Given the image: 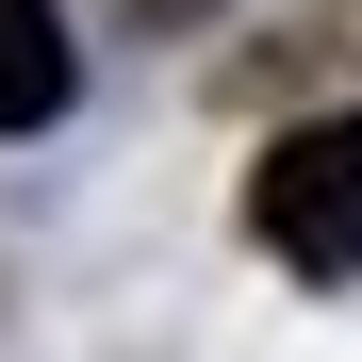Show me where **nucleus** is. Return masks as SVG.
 Segmentation results:
<instances>
[{
  "label": "nucleus",
  "mask_w": 362,
  "mask_h": 362,
  "mask_svg": "<svg viewBox=\"0 0 362 362\" xmlns=\"http://www.w3.org/2000/svg\"><path fill=\"white\" fill-rule=\"evenodd\" d=\"M148 17H181V0H148Z\"/></svg>",
  "instance_id": "nucleus-3"
},
{
  "label": "nucleus",
  "mask_w": 362,
  "mask_h": 362,
  "mask_svg": "<svg viewBox=\"0 0 362 362\" xmlns=\"http://www.w3.org/2000/svg\"><path fill=\"white\" fill-rule=\"evenodd\" d=\"M83 99V49H66V0H0V132H49Z\"/></svg>",
  "instance_id": "nucleus-2"
},
{
  "label": "nucleus",
  "mask_w": 362,
  "mask_h": 362,
  "mask_svg": "<svg viewBox=\"0 0 362 362\" xmlns=\"http://www.w3.org/2000/svg\"><path fill=\"white\" fill-rule=\"evenodd\" d=\"M247 230L296 280H362V115H296L247 165Z\"/></svg>",
  "instance_id": "nucleus-1"
}]
</instances>
